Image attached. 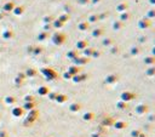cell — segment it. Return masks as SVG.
<instances>
[{"label":"cell","mask_w":155,"mask_h":137,"mask_svg":"<svg viewBox=\"0 0 155 137\" xmlns=\"http://www.w3.org/2000/svg\"><path fill=\"white\" fill-rule=\"evenodd\" d=\"M120 98H121V101H124V102H130V101H132V99L136 98V94L131 92V91H124V92H121Z\"/></svg>","instance_id":"obj_1"},{"label":"cell","mask_w":155,"mask_h":137,"mask_svg":"<svg viewBox=\"0 0 155 137\" xmlns=\"http://www.w3.org/2000/svg\"><path fill=\"white\" fill-rule=\"evenodd\" d=\"M136 113L138 114V115H144V114H147L148 112H149V107L147 106V104H144V103H141V104H138V106H136Z\"/></svg>","instance_id":"obj_2"},{"label":"cell","mask_w":155,"mask_h":137,"mask_svg":"<svg viewBox=\"0 0 155 137\" xmlns=\"http://www.w3.org/2000/svg\"><path fill=\"white\" fill-rule=\"evenodd\" d=\"M150 26H151V21H150L149 18H147V17H143V18H141V20L138 21V27H139L141 29L149 28Z\"/></svg>","instance_id":"obj_3"},{"label":"cell","mask_w":155,"mask_h":137,"mask_svg":"<svg viewBox=\"0 0 155 137\" xmlns=\"http://www.w3.org/2000/svg\"><path fill=\"white\" fill-rule=\"evenodd\" d=\"M118 80H119V75H118V74H115V73H113V74H109V75H107V78H106V84L113 85V84H115Z\"/></svg>","instance_id":"obj_4"},{"label":"cell","mask_w":155,"mask_h":137,"mask_svg":"<svg viewBox=\"0 0 155 137\" xmlns=\"http://www.w3.org/2000/svg\"><path fill=\"white\" fill-rule=\"evenodd\" d=\"M114 128L116 129V130H124V129H126L127 128V123L126 121H122V120H116V121H114Z\"/></svg>","instance_id":"obj_5"},{"label":"cell","mask_w":155,"mask_h":137,"mask_svg":"<svg viewBox=\"0 0 155 137\" xmlns=\"http://www.w3.org/2000/svg\"><path fill=\"white\" fill-rule=\"evenodd\" d=\"M127 9H128V4H127L126 1H122V3H120V4L116 5V10H118L120 14H121V12L127 11Z\"/></svg>","instance_id":"obj_6"},{"label":"cell","mask_w":155,"mask_h":137,"mask_svg":"<svg viewBox=\"0 0 155 137\" xmlns=\"http://www.w3.org/2000/svg\"><path fill=\"white\" fill-rule=\"evenodd\" d=\"M103 34H104V29L101 28V27H97L92 30V36L93 38H98V36H102Z\"/></svg>","instance_id":"obj_7"},{"label":"cell","mask_w":155,"mask_h":137,"mask_svg":"<svg viewBox=\"0 0 155 137\" xmlns=\"http://www.w3.org/2000/svg\"><path fill=\"white\" fill-rule=\"evenodd\" d=\"M114 121H115V120H114L112 117H107V118H104V119L102 120L101 124H102L103 126H110V125H113V124H114Z\"/></svg>","instance_id":"obj_8"},{"label":"cell","mask_w":155,"mask_h":137,"mask_svg":"<svg viewBox=\"0 0 155 137\" xmlns=\"http://www.w3.org/2000/svg\"><path fill=\"white\" fill-rule=\"evenodd\" d=\"M83 119L85 121H91V120L95 119V113L93 112H86V113L83 115Z\"/></svg>","instance_id":"obj_9"},{"label":"cell","mask_w":155,"mask_h":137,"mask_svg":"<svg viewBox=\"0 0 155 137\" xmlns=\"http://www.w3.org/2000/svg\"><path fill=\"white\" fill-rule=\"evenodd\" d=\"M144 63L146 66H155V57L151 55V56H147L144 58Z\"/></svg>","instance_id":"obj_10"},{"label":"cell","mask_w":155,"mask_h":137,"mask_svg":"<svg viewBox=\"0 0 155 137\" xmlns=\"http://www.w3.org/2000/svg\"><path fill=\"white\" fill-rule=\"evenodd\" d=\"M75 62L78 63V66H81V65H85V63H87V62H88V58H87V57H85V56H83V57L78 56V57L75 58Z\"/></svg>","instance_id":"obj_11"},{"label":"cell","mask_w":155,"mask_h":137,"mask_svg":"<svg viewBox=\"0 0 155 137\" xmlns=\"http://www.w3.org/2000/svg\"><path fill=\"white\" fill-rule=\"evenodd\" d=\"M102 44L103 45H104V46H113V45H115V40L113 39V38H108V36H107V38L106 39H103V41H102Z\"/></svg>","instance_id":"obj_12"},{"label":"cell","mask_w":155,"mask_h":137,"mask_svg":"<svg viewBox=\"0 0 155 137\" xmlns=\"http://www.w3.org/2000/svg\"><path fill=\"white\" fill-rule=\"evenodd\" d=\"M81 109V104L80 103H72L70 106H69V110L70 112H73V113H75V112H79Z\"/></svg>","instance_id":"obj_13"},{"label":"cell","mask_w":155,"mask_h":137,"mask_svg":"<svg viewBox=\"0 0 155 137\" xmlns=\"http://www.w3.org/2000/svg\"><path fill=\"white\" fill-rule=\"evenodd\" d=\"M86 78H87L86 74H79V75H74V77H73V80H74L75 83H80V81L86 80Z\"/></svg>","instance_id":"obj_14"},{"label":"cell","mask_w":155,"mask_h":137,"mask_svg":"<svg viewBox=\"0 0 155 137\" xmlns=\"http://www.w3.org/2000/svg\"><path fill=\"white\" fill-rule=\"evenodd\" d=\"M116 108H118L119 110H126V109L128 108V104H127V102L119 101L118 103H116Z\"/></svg>","instance_id":"obj_15"},{"label":"cell","mask_w":155,"mask_h":137,"mask_svg":"<svg viewBox=\"0 0 155 137\" xmlns=\"http://www.w3.org/2000/svg\"><path fill=\"white\" fill-rule=\"evenodd\" d=\"M88 26H90V23H88L87 21H83L81 23H79V26H78V28H79L80 30H83V32H85V30H87V29H88Z\"/></svg>","instance_id":"obj_16"},{"label":"cell","mask_w":155,"mask_h":137,"mask_svg":"<svg viewBox=\"0 0 155 137\" xmlns=\"http://www.w3.org/2000/svg\"><path fill=\"white\" fill-rule=\"evenodd\" d=\"M88 46V43L86 41V40H79L76 43V47L78 49H81V50H85L86 47Z\"/></svg>","instance_id":"obj_17"},{"label":"cell","mask_w":155,"mask_h":137,"mask_svg":"<svg viewBox=\"0 0 155 137\" xmlns=\"http://www.w3.org/2000/svg\"><path fill=\"white\" fill-rule=\"evenodd\" d=\"M130 17H131V14H130V12H127V11L121 12V14H120V21L121 22H125L127 20H130Z\"/></svg>","instance_id":"obj_18"},{"label":"cell","mask_w":155,"mask_h":137,"mask_svg":"<svg viewBox=\"0 0 155 137\" xmlns=\"http://www.w3.org/2000/svg\"><path fill=\"white\" fill-rule=\"evenodd\" d=\"M122 27H124V22H121V21H115L113 23V29H115V30H119Z\"/></svg>","instance_id":"obj_19"},{"label":"cell","mask_w":155,"mask_h":137,"mask_svg":"<svg viewBox=\"0 0 155 137\" xmlns=\"http://www.w3.org/2000/svg\"><path fill=\"white\" fill-rule=\"evenodd\" d=\"M141 52H142V49H141L139 46H132V47H131V55L137 56V55H139Z\"/></svg>","instance_id":"obj_20"},{"label":"cell","mask_w":155,"mask_h":137,"mask_svg":"<svg viewBox=\"0 0 155 137\" xmlns=\"http://www.w3.org/2000/svg\"><path fill=\"white\" fill-rule=\"evenodd\" d=\"M146 74L148 77H154L155 75V66H149V68L146 70Z\"/></svg>","instance_id":"obj_21"},{"label":"cell","mask_w":155,"mask_h":137,"mask_svg":"<svg viewBox=\"0 0 155 137\" xmlns=\"http://www.w3.org/2000/svg\"><path fill=\"white\" fill-rule=\"evenodd\" d=\"M80 70H81V68L76 66V67H72L69 69V73L72 74V75H78V73H80Z\"/></svg>","instance_id":"obj_22"},{"label":"cell","mask_w":155,"mask_h":137,"mask_svg":"<svg viewBox=\"0 0 155 137\" xmlns=\"http://www.w3.org/2000/svg\"><path fill=\"white\" fill-rule=\"evenodd\" d=\"M93 47H86L85 50H84V55H85V57H87V56H92V52H93Z\"/></svg>","instance_id":"obj_23"},{"label":"cell","mask_w":155,"mask_h":137,"mask_svg":"<svg viewBox=\"0 0 155 137\" xmlns=\"http://www.w3.org/2000/svg\"><path fill=\"white\" fill-rule=\"evenodd\" d=\"M147 18H154L155 17V7H153V9H150V10H148L147 11V16H146Z\"/></svg>","instance_id":"obj_24"},{"label":"cell","mask_w":155,"mask_h":137,"mask_svg":"<svg viewBox=\"0 0 155 137\" xmlns=\"http://www.w3.org/2000/svg\"><path fill=\"white\" fill-rule=\"evenodd\" d=\"M56 36H58V38H56V39H55V41H56V43H58V44L63 43V41H64V39H66V36H64V34H56Z\"/></svg>","instance_id":"obj_25"},{"label":"cell","mask_w":155,"mask_h":137,"mask_svg":"<svg viewBox=\"0 0 155 137\" xmlns=\"http://www.w3.org/2000/svg\"><path fill=\"white\" fill-rule=\"evenodd\" d=\"M99 20V16L98 15H91V16H90L88 17V23H93V22H96V21H98Z\"/></svg>","instance_id":"obj_26"},{"label":"cell","mask_w":155,"mask_h":137,"mask_svg":"<svg viewBox=\"0 0 155 137\" xmlns=\"http://www.w3.org/2000/svg\"><path fill=\"white\" fill-rule=\"evenodd\" d=\"M119 51H120V49H119L118 45H113V46H110V54H118Z\"/></svg>","instance_id":"obj_27"},{"label":"cell","mask_w":155,"mask_h":137,"mask_svg":"<svg viewBox=\"0 0 155 137\" xmlns=\"http://www.w3.org/2000/svg\"><path fill=\"white\" fill-rule=\"evenodd\" d=\"M64 101H67V96H64V95H58L57 96V102H64Z\"/></svg>","instance_id":"obj_28"},{"label":"cell","mask_w":155,"mask_h":137,"mask_svg":"<svg viewBox=\"0 0 155 137\" xmlns=\"http://www.w3.org/2000/svg\"><path fill=\"white\" fill-rule=\"evenodd\" d=\"M141 130H132L131 131V136L132 137H139V135H141Z\"/></svg>","instance_id":"obj_29"},{"label":"cell","mask_w":155,"mask_h":137,"mask_svg":"<svg viewBox=\"0 0 155 137\" xmlns=\"http://www.w3.org/2000/svg\"><path fill=\"white\" fill-rule=\"evenodd\" d=\"M69 57L70 58H76L78 57V52L76 51H70L69 52Z\"/></svg>","instance_id":"obj_30"},{"label":"cell","mask_w":155,"mask_h":137,"mask_svg":"<svg viewBox=\"0 0 155 137\" xmlns=\"http://www.w3.org/2000/svg\"><path fill=\"white\" fill-rule=\"evenodd\" d=\"M101 55V51H97V50H93V52H92V57H99Z\"/></svg>","instance_id":"obj_31"},{"label":"cell","mask_w":155,"mask_h":137,"mask_svg":"<svg viewBox=\"0 0 155 137\" xmlns=\"http://www.w3.org/2000/svg\"><path fill=\"white\" fill-rule=\"evenodd\" d=\"M78 3L81 4V5H85V4H87V3H88V0H78Z\"/></svg>","instance_id":"obj_32"},{"label":"cell","mask_w":155,"mask_h":137,"mask_svg":"<svg viewBox=\"0 0 155 137\" xmlns=\"http://www.w3.org/2000/svg\"><path fill=\"white\" fill-rule=\"evenodd\" d=\"M72 77H73V75H72V74H70V73H67V74H66V75H64V78H66V79H70Z\"/></svg>","instance_id":"obj_33"},{"label":"cell","mask_w":155,"mask_h":137,"mask_svg":"<svg viewBox=\"0 0 155 137\" xmlns=\"http://www.w3.org/2000/svg\"><path fill=\"white\" fill-rule=\"evenodd\" d=\"M155 120V115H151V117H149V121H154Z\"/></svg>","instance_id":"obj_34"},{"label":"cell","mask_w":155,"mask_h":137,"mask_svg":"<svg viewBox=\"0 0 155 137\" xmlns=\"http://www.w3.org/2000/svg\"><path fill=\"white\" fill-rule=\"evenodd\" d=\"M151 54H153V56L155 57V46H154V47L151 49Z\"/></svg>","instance_id":"obj_35"},{"label":"cell","mask_w":155,"mask_h":137,"mask_svg":"<svg viewBox=\"0 0 155 137\" xmlns=\"http://www.w3.org/2000/svg\"><path fill=\"white\" fill-rule=\"evenodd\" d=\"M149 3H150L151 5H154V6H155V0H149Z\"/></svg>","instance_id":"obj_36"},{"label":"cell","mask_w":155,"mask_h":137,"mask_svg":"<svg viewBox=\"0 0 155 137\" xmlns=\"http://www.w3.org/2000/svg\"><path fill=\"white\" fill-rule=\"evenodd\" d=\"M147 135L146 133H143V132H141V135H139V137H146Z\"/></svg>","instance_id":"obj_37"},{"label":"cell","mask_w":155,"mask_h":137,"mask_svg":"<svg viewBox=\"0 0 155 137\" xmlns=\"http://www.w3.org/2000/svg\"><path fill=\"white\" fill-rule=\"evenodd\" d=\"M91 1H92L93 4H96V3H98V1H99V0H91Z\"/></svg>","instance_id":"obj_38"},{"label":"cell","mask_w":155,"mask_h":137,"mask_svg":"<svg viewBox=\"0 0 155 137\" xmlns=\"http://www.w3.org/2000/svg\"><path fill=\"white\" fill-rule=\"evenodd\" d=\"M99 137H107V136H103V135H101V136H99Z\"/></svg>","instance_id":"obj_39"},{"label":"cell","mask_w":155,"mask_h":137,"mask_svg":"<svg viewBox=\"0 0 155 137\" xmlns=\"http://www.w3.org/2000/svg\"><path fill=\"white\" fill-rule=\"evenodd\" d=\"M154 44H155V39H154Z\"/></svg>","instance_id":"obj_40"},{"label":"cell","mask_w":155,"mask_h":137,"mask_svg":"<svg viewBox=\"0 0 155 137\" xmlns=\"http://www.w3.org/2000/svg\"><path fill=\"white\" fill-rule=\"evenodd\" d=\"M146 137H148V136H146Z\"/></svg>","instance_id":"obj_41"}]
</instances>
